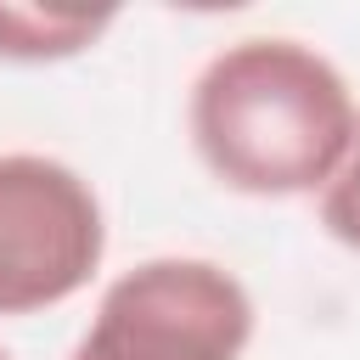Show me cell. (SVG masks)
<instances>
[{
  "label": "cell",
  "mask_w": 360,
  "mask_h": 360,
  "mask_svg": "<svg viewBox=\"0 0 360 360\" xmlns=\"http://www.w3.org/2000/svg\"><path fill=\"white\" fill-rule=\"evenodd\" d=\"M360 107L343 68L292 39L248 34L219 45L186 96L197 163L236 197H321L354 141Z\"/></svg>",
  "instance_id": "cell-1"
},
{
  "label": "cell",
  "mask_w": 360,
  "mask_h": 360,
  "mask_svg": "<svg viewBox=\"0 0 360 360\" xmlns=\"http://www.w3.org/2000/svg\"><path fill=\"white\" fill-rule=\"evenodd\" d=\"M253 292L236 270L197 253H158L112 276L68 360H242Z\"/></svg>",
  "instance_id": "cell-2"
},
{
  "label": "cell",
  "mask_w": 360,
  "mask_h": 360,
  "mask_svg": "<svg viewBox=\"0 0 360 360\" xmlns=\"http://www.w3.org/2000/svg\"><path fill=\"white\" fill-rule=\"evenodd\" d=\"M107 259L96 186L45 152H0V315H39L90 287Z\"/></svg>",
  "instance_id": "cell-3"
},
{
  "label": "cell",
  "mask_w": 360,
  "mask_h": 360,
  "mask_svg": "<svg viewBox=\"0 0 360 360\" xmlns=\"http://www.w3.org/2000/svg\"><path fill=\"white\" fill-rule=\"evenodd\" d=\"M118 22L112 6H11L0 0V62H68L84 56L107 28Z\"/></svg>",
  "instance_id": "cell-4"
},
{
  "label": "cell",
  "mask_w": 360,
  "mask_h": 360,
  "mask_svg": "<svg viewBox=\"0 0 360 360\" xmlns=\"http://www.w3.org/2000/svg\"><path fill=\"white\" fill-rule=\"evenodd\" d=\"M321 231H326L338 248L360 253V124H354V141H349L338 174H332L326 191H321Z\"/></svg>",
  "instance_id": "cell-5"
},
{
  "label": "cell",
  "mask_w": 360,
  "mask_h": 360,
  "mask_svg": "<svg viewBox=\"0 0 360 360\" xmlns=\"http://www.w3.org/2000/svg\"><path fill=\"white\" fill-rule=\"evenodd\" d=\"M0 360H11V354H6V349H0Z\"/></svg>",
  "instance_id": "cell-6"
}]
</instances>
